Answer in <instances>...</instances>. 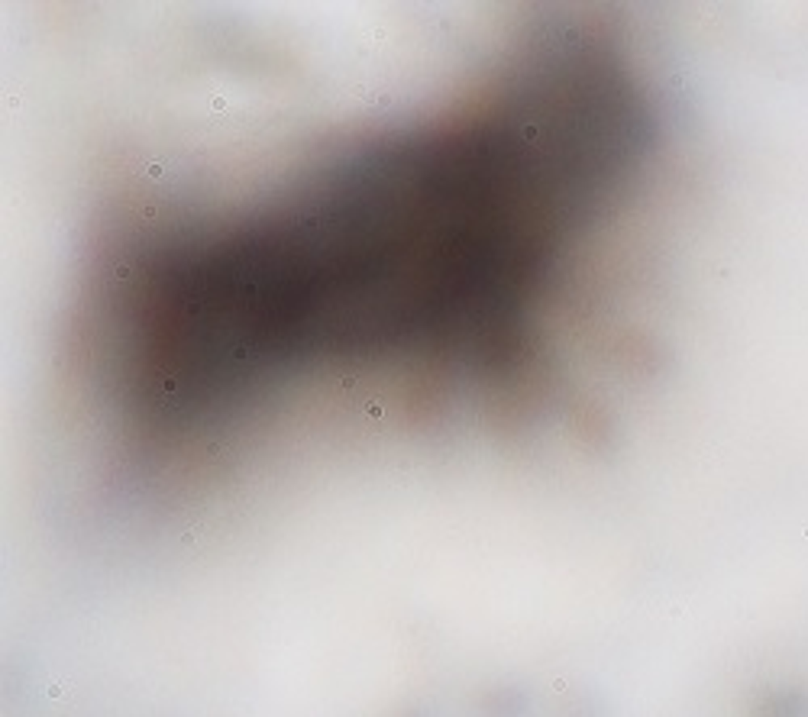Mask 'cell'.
Here are the masks:
<instances>
[{"instance_id": "cell-1", "label": "cell", "mask_w": 808, "mask_h": 717, "mask_svg": "<svg viewBox=\"0 0 808 717\" xmlns=\"http://www.w3.org/2000/svg\"><path fill=\"white\" fill-rule=\"evenodd\" d=\"M553 43L476 104L129 246L107 356L139 430H217L323 375L521 369L546 285L650 146L615 55Z\"/></svg>"}]
</instances>
